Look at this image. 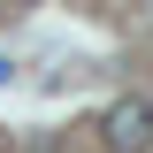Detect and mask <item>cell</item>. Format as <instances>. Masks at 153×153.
I'll return each instance as SVG.
<instances>
[{"mask_svg": "<svg viewBox=\"0 0 153 153\" xmlns=\"http://www.w3.org/2000/svg\"><path fill=\"white\" fill-rule=\"evenodd\" d=\"M100 138H107L115 153H146V146H153V100H138V92L115 100V107L100 115Z\"/></svg>", "mask_w": 153, "mask_h": 153, "instance_id": "cell-1", "label": "cell"}]
</instances>
